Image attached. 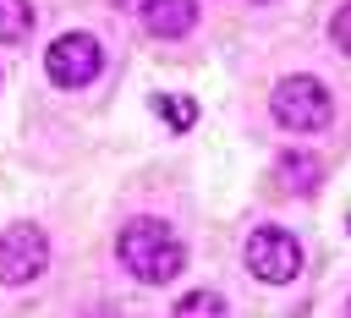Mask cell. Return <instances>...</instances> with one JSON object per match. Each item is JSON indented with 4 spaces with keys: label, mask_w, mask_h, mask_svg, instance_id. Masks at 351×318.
<instances>
[{
    "label": "cell",
    "mask_w": 351,
    "mask_h": 318,
    "mask_svg": "<svg viewBox=\"0 0 351 318\" xmlns=\"http://www.w3.org/2000/svg\"><path fill=\"white\" fill-rule=\"evenodd\" d=\"M329 38H335V44H340V49L351 55V0H346V5L335 11V22H329Z\"/></svg>",
    "instance_id": "8fae6325"
},
{
    "label": "cell",
    "mask_w": 351,
    "mask_h": 318,
    "mask_svg": "<svg viewBox=\"0 0 351 318\" xmlns=\"http://www.w3.org/2000/svg\"><path fill=\"white\" fill-rule=\"evenodd\" d=\"M269 110H274V121H280L285 132H324L329 115H335L329 88H324L318 77H285V82H274Z\"/></svg>",
    "instance_id": "7a4b0ae2"
},
{
    "label": "cell",
    "mask_w": 351,
    "mask_h": 318,
    "mask_svg": "<svg viewBox=\"0 0 351 318\" xmlns=\"http://www.w3.org/2000/svg\"><path fill=\"white\" fill-rule=\"evenodd\" d=\"M33 33V5L27 0H0V44H22Z\"/></svg>",
    "instance_id": "ba28073f"
},
{
    "label": "cell",
    "mask_w": 351,
    "mask_h": 318,
    "mask_svg": "<svg viewBox=\"0 0 351 318\" xmlns=\"http://www.w3.org/2000/svg\"><path fill=\"white\" fill-rule=\"evenodd\" d=\"M49 269V236L33 219H16L0 230V285H33Z\"/></svg>",
    "instance_id": "277c9868"
},
{
    "label": "cell",
    "mask_w": 351,
    "mask_h": 318,
    "mask_svg": "<svg viewBox=\"0 0 351 318\" xmlns=\"http://www.w3.org/2000/svg\"><path fill=\"white\" fill-rule=\"evenodd\" d=\"M318 159L313 154H302V148H291V154H280V186L285 192H313L318 186Z\"/></svg>",
    "instance_id": "52a82bcc"
},
{
    "label": "cell",
    "mask_w": 351,
    "mask_h": 318,
    "mask_svg": "<svg viewBox=\"0 0 351 318\" xmlns=\"http://www.w3.org/2000/svg\"><path fill=\"white\" fill-rule=\"evenodd\" d=\"M143 27L154 33V38H181V33H192V22H197V0H143Z\"/></svg>",
    "instance_id": "8992f818"
},
{
    "label": "cell",
    "mask_w": 351,
    "mask_h": 318,
    "mask_svg": "<svg viewBox=\"0 0 351 318\" xmlns=\"http://www.w3.org/2000/svg\"><path fill=\"white\" fill-rule=\"evenodd\" d=\"M170 318H230V307H225L219 291H186V296L176 302Z\"/></svg>",
    "instance_id": "9c48e42d"
},
{
    "label": "cell",
    "mask_w": 351,
    "mask_h": 318,
    "mask_svg": "<svg viewBox=\"0 0 351 318\" xmlns=\"http://www.w3.org/2000/svg\"><path fill=\"white\" fill-rule=\"evenodd\" d=\"M148 104H154V115H159L170 132H186V126L197 121V104H192V99H176V93H154Z\"/></svg>",
    "instance_id": "30bf717a"
},
{
    "label": "cell",
    "mask_w": 351,
    "mask_h": 318,
    "mask_svg": "<svg viewBox=\"0 0 351 318\" xmlns=\"http://www.w3.org/2000/svg\"><path fill=\"white\" fill-rule=\"evenodd\" d=\"M346 318H351V302H346Z\"/></svg>",
    "instance_id": "7c38bea8"
},
{
    "label": "cell",
    "mask_w": 351,
    "mask_h": 318,
    "mask_svg": "<svg viewBox=\"0 0 351 318\" xmlns=\"http://www.w3.org/2000/svg\"><path fill=\"white\" fill-rule=\"evenodd\" d=\"M241 263H247L252 280H263V285H285V280L302 274V247H296L291 230H280V225H258V230L247 236V247H241Z\"/></svg>",
    "instance_id": "3957f363"
},
{
    "label": "cell",
    "mask_w": 351,
    "mask_h": 318,
    "mask_svg": "<svg viewBox=\"0 0 351 318\" xmlns=\"http://www.w3.org/2000/svg\"><path fill=\"white\" fill-rule=\"evenodd\" d=\"M44 71L55 88H88L99 71H104V49L93 33H60L44 55Z\"/></svg>",
    "instance_id": "5b68a950"
},
{
    "label": "cell",
    "mask_w": 351,
    "mask_h": 318,
    "mask_svg": "<svg viewBox=\"0 0 351 318\" xmlns=\"http://www.w3.org/2000/svg\"><path fill=\"white\" fill-rule=\"evenodd\" d=\"M115 258H121V269H126L132 280L165 285V280L181 274L186 247H181V236H176L165 219H132V225L115 236Z\"/></svg>",
    "instance_id": "6da1fadb"
}]
</instances>
